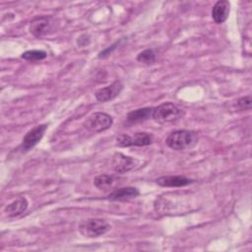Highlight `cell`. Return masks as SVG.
<instances>
[{"label": "cell", "instance_id": "ac0fdd59", "mask_svg": "<svg viewBox=\"0 0 252 252\" xmlns=\"http://www.w3.org/2000/svg\"><path fill=\"white\" fill-rule=\"evenodd\" d=\"M251 102H252L251 95H246V96L240 97L237 100L236 105H237V108H239L241 110H244V109H248V108L251 107Z\"/></svg>", "mask_w": 252, "mask_h": 252}, {"label": "cell", "instance_id": "8fae6325", "mask_svg": "<svg viewBox=\"0 0 252 252\" xmlns=\"http://www.w3.org/2000/svg\"><path fill=\"white\" fill-rule=\"evenodd\" d=\"M152 113H153V107H143V108L133 110L128 113L126 118V123L128 125H132V124L144 122L149 118H152Z\"/></svg>", "mask_w": 252, "mask_h": 252}, {"label": "cell", "instance_id": "8992f818", "mask_svg": "<svg viewBox=\"0 0 252 252\" xmlns=\"http://www.w3.org/2000/svg\"><path fill=\"white\" fill-rule=\"evenodd\" d=\"M47 129V124H40L31 129L23 138L21 149L23 152H28L32 149L43 137Z\"/></svg>", "mask_w": 252, "mask_h": 252}, {"label": "cell", "instance_id": "6da1fadb", "mask_svg": "<svg viewBox=\"0 0 252 252\" xmlns=\"http://www.w3.org/2000/svg\"><path fill=\"white\" fill-rule=\"evenodd\" d=\"M165 143L175 151L188 150L198 143V134L191 130H176L167 136Z\"/></svg>", "mask_w": 252, "mask_h": 252}, {"label": "cell", "instance_id": "30bf717a", "mask_svg": "<svg viewBox=\"0 0 252 252\" xmlns=\"http://www.w3.org/2000/svg\"><path fill=\"white\" fill-rule=\"evenodd\" d=\"M230 11V4L226 0H219L213 6L212 18L215 23L222 24L228 18Z\"/></svg>", "mask_w": 252, "mask_h": 252}, {"label": "cell", "instance_id": "7c38bea8", "mask_svg": "<svg viewBox=\"0 0 252 252\" xmlns=\"http://www.w3.org/2000/svg\"><path fill=\"white\" fill-rule=\"evenodd\" d=\"M140 192L137 188L135 187H122V188H118L115 189L114 191H112L107 198L109 200H113V201H123V200H128L131 198H135L137 196H139Z\"/></svg>", "mask_w": 252, "mask_h": 252}, {"label": "cell", "instance_id": "9c48e42d", "mask_svg": "<svg viewBox=\"0 0 252 252\" xmlns=\"http://www.w3.org/2000/svg\"><path fill=\"white\" fill-rule=\"evenodd\" d=\"M156 182L162 187H183L191 184L193 180L183 175H165L158 177Z\"/></svg>", "mask_w": 252, "mask_h": 252}, {"label": "cell", "instance_id": "52a82bcc", "mask_svg": "<svg viewBox=\"0 0 252 252\" xmlns=\"http://www.w3.org/2000/svg\"><path fill=\"white\" fill-rule=\"evenodd\" d=\"M138 163V160L134 158L125 156L121 153H116L112 158L113 169L118 173H125L133 169Z\"/></svg>", "mask_w": 252, "mask_h": 252}, {"label": "cell", "instance_id": "9a60e30c", "mask_svg": "<svg viewBox=\"0 0 252 252\" xmlns=\"http://www.w3.org/2000/svg\"><path fill=\"white\" fill-rule=\"evenodd\" d=\"M113 183L114 177L108 174H100L94 179V185L99 190H107L112 187Z\"/></svg>", "mask_w": 252, "mask_h": 252}, {"label": "cell", "instance_id": "5b68a950", "mask_svg": "<svg viewBox=\"0 0 252 252\" xmlns=\"http://www.w3.org/2000/svg\"><path fill=\"white\" fill-rule=\"evenodd\" d=\"M153 142V136L147 132H139L134 136L121 134L116 137V145L119 147H131V146H149Z\"/></svg>", "mask_w": 252, "mask_h": 252}, {"label": "cell", "instance_id": "4fadbf2b", "mask_svg": "<svg viewBox=\"0 0 252 252\" xmlns=\"http://www.w3.org/2000/svg\"><path fill=\"white\" fill-rule=\"evenodd\" d=\"M28 201L26 198L21 197L15 201H13L11 204L6 206L5 213L8 215V217H17L23 214L27 208H28Z\"/></svg>", "mask_w": 252, "mask_h": 252}, {"label": "cell", "instance_id": "3957f363", "mask_svg": "<svg viewBox=\"0 0 252 252\" xmlns=\"http://www.w3.org/2000/svg\"><path fill=\"white\" fill-rule=\"evenodd\" d=\"M111 228L110 224L103 219H88L79 224V231L85 237H98L105 234Z\"/></svg>", "mask_w": 252, "mask_h": 252}, {"label": "cell", "instance_id": "7a4b0ae2", "mask_svg": "<svg viewBox=\"0 0 252 252\" xmlns=\"http://www.w3.org/2000/svg\"><path fill=\"white\" fill-rule=\"evenodd\" d=\"M183 116V110L172 102H163L153 107L152 118L158 123L164 124L178 120Z\"/></svg>", "mask_w": 252, "mask_h": 252}, {"label": "cell", "instance_id": "d6986e66", "mask_svg": "<svg viewBox=\"0 0 252 252\" xmlns=\"http://www.w3.org/2000/svg\"><path fill=\"white\" fill-rule=\"evenodd\" d=\"M120 41H121V40H118V41H116L115 43H113L111 46H108V47L105 48L104 50L100 51V52L98 53V58H104V57L108 56V55L116 48V46L119 45V42H120Z\"/></svg>", "mask_w": 252, "mask_h": 252}, {"label": "cell", "instance_id": "277c9868", "mask_svg": "<svg viewBox=\"0 0 252 252\" xmlns=\"http://www.w3.org/2000/svg\"><path fill=\"white\" fill-rule=\"evenodd\" d=\"M112 124L113 119L109 114L104 112H94L86 119L83 126L91 132L99 133L109 129Z\"/></svg>", "mask_w": 252, "mask_h": 252}, {"label": "cell", "instance_id": "e0dca14e", "mask_svg": "<svg viewBox=\"0 0 252 252\" xmlns=\"http://www.w3.org/2000/svg\"><path fill=\"white\" fill-rule=\"evenodd\" d=\"M137 60L144 64H153L156 61V53L153 49H145L137 55Z\"/></svg>", "mask_w": 252, "mask_h": 252}, {"label": "cell", "instance_id": "ba28073f", "mask_svg": "<svg viewBox=\"0 0 252 252\" xmlns=\"http://www.w3.org/2000/svg\"><path fill=\"white\" fill-rule=\"evenodd\" d=\"M122 90H123V84L120 81H115L111 85L96 91L94 95L96 100L100 102H106L118 96L122 92Z\"/></svg>", "mask_w": 252, "mask_h": 252}, {"label": "cell", "instance_id": "5bb4252c", "mask_svg": "<svg viewBox=\"0 0 252 252\" xmlns=\"http://www.w3.org/2000/svg\"><path fill=\"white\" fill-rule=\"evenodd\" d=\"M48 29H49V23H48V20L45 18L37 19L33 21L31 25V32L37 37L45 34Z\"/></svg>", "mask_w": 252, "mask_h": 252}, {"label": "cell", "instance_id": "2e32d148", "mask_svg": "<svg viewBox=\"0 0 252 252\" xmlns=\"http://www.w3.org/2000/svg\"><path fill=\"white\" fill-rule=\"evenodd\" d=\"M47 56L46 52L43 50H28L22 54V58L29 61H38L45 59Z\"/></svg>", "mask_w": 252, "mask_h": 252}]
</instances>
